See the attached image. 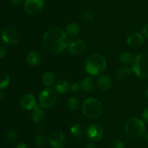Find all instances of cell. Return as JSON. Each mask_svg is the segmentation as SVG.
<instances>
[{
	"label": "cell",
	"mask_w": 148,
	"mask_h": 148,
	"mask_svg": "<svg viewBox=\"0 0 148 148\" xmlns=\"http://www.w3.org/2000/svg\"><path fill=\"white\" fill-rule=\"evenodd\" d=\"M104 134L103 128L98 123H92L86 130V136L90 141L97 142L101 140Z\"/></svg>",
	"instance_id": "cell-9"
},
{
	"label": "cell",
	"mask_w": 148,
	"mask_h": 148,
	"mask_svg": "<svg viewBox=\"0 0 148 148\" xmlns=\"http://www.w3.org/2000/svg\"><path fill=\"white\" fill-rule=\"evenodd\" d=\"M69 132L73 136L76 138H79L82 136L84 133V129L79 123H75L72 125L69 129Z\"/></svg>",
	"instance_id": "cell-22"
},
{
	"label": "cell",
	"mask_w": 148,
	"mask_h": 148,
	"mask_svg": "<svg viewBox=\"0 0 148 148\" xmlns=\"http://www.w3.org/2000/svg\"><path fill=\"white\" fill-rule=\"evenodd\" d=\"M145 140L148 142V131L145 133Z\"/></svg>",
	"instance_id": "cell-38"
},
{
	"label": "cell",
	"mask_w": 148,
	"mask_h": 148,
	"mask_svg": "<svg viewBox=\"0 0 148 148\" xmlns=\"http://www.w3.org/2000/svg\"><path fill=\"white\" fill-rule=\"evenodd\" d=\"M70 89L72 90L73 92H78L80 89V85L77 83H73V84L71 85Z\"/></svg>",
	"instance_id": "cell-30"
},
{
	"label": "cell",
	"mask_w": 148,
	"mask_h": 148,
	"mask_svg": "<svg viewBox=\"0 0 148 148\" xmlns=\"http://www.w3.org/2000/svg\"><path fill=\"white\" fill-rule=\"evenodd\" d=\"M23 0H10V2L13 4V5H20L22 4Z\"/></svg>",
	"instance_id": "cell-35"
},
{
	"label": "cell",
	"mask_w": 148,
	"mask_h": 148,
	"mask_svg": "<svg viewBox=\"0 0 148 148\" xmlns=\"http://www.w3.org/2000/svg\"><path fill=\"white\" fill-rule=\"evenodd\" d=\"M44 7L43 0H25L24 2V10L30 15H36L41 12Z\"/></svg>",
	"instance_id": "cell-8"
},
{
	"label": "cell",
	"mask_w": 148,
	"mask_h": 148,
	"mask_svg": "<svg viewBox=\"0 0 148 148\" xmlns=\"http://www.w3.org/2000/svg\"><path fill=\"white\" fill-rule=\"evenodd\" d=\"M31 118L36 123H41L46 118L44 110L40 104H37L33 110H32Z\"/></svg>",
	"instance_id": "cell-14"
},
{
	"label": "cell",
	"mask_w": 148,
	"mask_h": 148,
	"mask_svg": "<svg viewBox=\"0 0 148 148\" xmlns=\"http://www.w3.org/2000/svg\"><path fill=\"white\" fill-rule=\"evenodd\" d=\"M129 46L132 47H139L144 44V37L140 33H132L127 39Z\"/></svg>",
	"instance_id": "cell-13"
},
{
	"label": "cell",
	"mask_w": 148,
	"mask_h": 148,
	"mask_svg": "<svg viewBox=\"0 0 148 148\" xmlns=\"http://www.w3.org/2000/svg\"><path fill=\"white\" fill-rule=\"evenodd\" d=\"M82 17L84 21L87 22V23H89L91 22L94 18V13L92 10H87L83 12L82 15Z\"/></svg>",
	"instance_id": "cell-28"
},
{
	"label": "cell",
	"mask_w": 148,
	"mask_h": 148,
	"mask_svg": "<svg viewBox=\"0 0 148 148\" xmlns=\"http://www.w3.org/2000/svg\"><path fill=\"white\" fill-rule=\"evenodd\" d=\"M43 46L49 52L59 54L67 48V35L63 30L53 28L44 33L42 39Z\"/></svg>",
	"instance_id": "cell-1"
},
{
	"label": "cell",
	"mask_w": 148,
	"mask_h": 148,
	"mask_svg": "<svg viewBox=\"0 0 148 148\" xmlns=\"http://www.w3.org/2000/svg\"><path fill=\"white\" fill-rule=\"evenodd\" d=\"M111 148H124V143L119 139H115L111 143Z\"/></svg>",
	"instance_id": "cell-29"
},
{
	"label": "cell",
	"mask_w": 148,
	"mask_h": 148,
	"mask_svg": "<svg viewBox=\"0 0 148 148\" xmlns=\"http://www.w3.org/2000/svg\"><path fill=\"white\" fill-rule=\"evenodd\" d=\"M4 99V93L1 90H0V102L3 101Z\"/></svg>",
	"instance_id": "cell-37"
},
{
	"label": "cell",
	"mask_w": 148,
	"mask_h": 148,
	"mask_svg": "<svg viewBox=\"0 0 148 148\" xmlns=\"http://www.w3.org/2000/svg\"><path fill=\"white\" fill-rule=\"evenodd\" d=\"M106 67V59L100 54H92L85 60V69L91 75L95 76L103 73Z\"/></svg>",
	"instance_id": "cell-2"
},
{
	"label": "cell",
	"mask_w": 148,
	"mask_h": 148,
	"mask_svg": "<svg viewBox=\"0 0 148 148\" xmlns=\"http://www.w3.org/2000/svg\"><path fill=\"white\" fill-rule=\"evenodd\" d=\"M39 104L44 108H50L53 107L57 100L56 91L50 87L44 89L39 94Z\"/></svg>",
	"instance_id": "cell-6"
},
{
	"label": "cell",
	"mask_w": 148,
	"mask_h": 148,
	"mask_svg": "<svg viewBox=\"0 0 148 148\" xmlns=\"http://www.w3.org/2000/svg\"><path fill=\"white\" fill-rule=\"evenodd\" d=\"M66 104H67V107L69 110L75 111V110H77L79 108V100H78L77 97H71L67 100Z\"/></svg>",
	"instance_id": "cell-24"
},
{
	"label": "cell",
	"mask_w": 148,
	"mask_h": 148,
	"mask_svg": "<svg viewBox=\"0 0 148 148\" xmlns=\"http://www.w3.org/2000/svg\"><path fill=\"white\" fill-rule=\"evenodd\" d=\"M49 143L53 148H62L65 144V136L60 131H53L48 139Z\"/></svg>",
	"instance_id": "cell-11"
},
{
	"label": "cell",
	"mask_w": 148,
	"mask_h": 148,
	"mask_svg": "<svg viewBox=\"0 0 148 148\" xmlns=\"http://www.w3.org/2000/svg\"><path fill=\"white\" fill-rule=\"evenodd\" d=\"M143 118L145 123H148V107L145 108L143 113Z\"/></svg>",
	"instance_id": "cell-32"
},
{
	"label": "cell",
	"mask_w": 148,
	"mask_h": 148,
	"mask_svg": "<svg viewBox=\"0 0 148 148\" xmlns=\"http://www.w3.org/2000/svg\"><path fill=\"white\" fill-rule=\"evenodd\" d=\"M124 131L129 137L139 139L146 132L145 123L138 118H132L126 122Z\"/></svg>",
	"instance_id": "cell-4"
},
{
	"label": "cell",
	"mask_w": 148,
	"mask_h": 148,
	"mask_svg": "<svg viewBox=\"0 0 148 148\" xmlns=\"http://www.w3.org/2000/svg\"><path fill=\"white\" fill-rule=\"evenodd\" d=\"M98 86L103 91H107L111 88L113 84L112 78L106 74L101 75L97 81Z\"/></svg>",
	"instance_id": "cell-15"
},
{
	"label": "cell",
	"mask_w": 148,
	"mask_h": 148,
	"mask_svg": "<svg viewBox=\"0 0 148 148\" xmlns=\"http://www.w3.org/2000/svg\"><path fill=\"white\" fill-rule=\"evenodd\" d=\"M145 94H146V97H147V99H148V86H147V87L146 88V89H145Z\"/></svg>",
	"instance_id": "cell-39"
},
{
	"label": "cell",
	"mask_w": 148,
	"mask_h": 148,
	"mask_svg": "<svg viewBox=\"0 0 148 148\" xmlns=\"http://www.w3.org/2000/svg\"><path fill=\"white\" fill-rule=\"evenodd\" d=\"M6 139L10 142L14 143L18 139V135L14 130H10L6 133Z\"/></svg>",
	"instance_id": "cell-26"
},
{
	"label": "cell",
	"mask_w": 148,
	"mask_h": 148,
	"mask_svg": "<svg viewBox=\"0 0 148 148\" xmlns=\"http://www.w3.org/2000/svg\"><path fill=\"white\" fill-rule=\"evenodd\" d=\"M82 110L84 115L89 119H97L103 112V107L101 101L96 98L90 97L83 102Z\"/></svg>",
	"instance_id": "cell-3"
},
{
	"label": "cell",
	"mask_w": 148,
	"mask_h": 148,
	"mask_svg": "<svg viewBox=\"0 0 148 148\" xmlns=\"http://www.w3.org/2000/svg\"><path fill=\"white\" fill-rule=\"evenodd\" d=\"M7 55V49L4 46H0V58H4Z\"/></svg>",
	"instance_id": "cell-31"
},
{
	"label": "cell",
	"mask_w": 148,
	"mask_h": 148,
	"mask_svg": "<svg viewBox=\"0 0 148 148\" xmlns=\"http://www.w3.org/2000/svg\"><path fill=\"white\" fill-rule=\"evenodd\" d=\"M42 82L43 84L46 87H51V86L53 85L56 81V77L53 73L51 72V71H46L43 73L41 77Z\"/></svg>",
	"instance_id": "cell-19"
},
{
	"label": "cell",
	"mask_w": 148,
	"mask_h": 148,
	"mask_svg": "<svg viewBox=\"0 0 148 148\" xmlns=\"http://www.w3.org/2000/svg\"><path fill=\"white\" fill-rule=\"evenodd\" d=\"M20 105L22 109L25 110H31L37 105L36 97L31 94H25L22 96L20 99Z\"/></svg>",
	"instance_id": "cell-12"
},
{
	"label": "cell",
	"mask_w": 148,
	"mask_h": 148,
	"mask_svg": "<svg viewBox=\"0 0 148 148\" xmlns=\"http://www.w3.org/2000/svg\"><path fill=\"white\" fill-rule=\"evenodd\" d=\"M65 33L66 35L71 37L77 36L79 33V27L77 23H70L66 26L65 28Z\"/></svg>",
	"instance_id": "cell-21"
},
{
	"label": "cell",
	"mask_w": 148,
	"mask_h": 148,
	"mask_svg": "<svg viewBox=\"0 0 148 148\" xmlns=\"http://www.w3.org/2000/svg\"><path fill=\"white\" fill-rule=\"evenodd\" d=\"M86 148H98V147H97L96 145H94V144L90 143V144H88V145H87Z\"/></svg>",
	"instance_id": "cell-36"
},
{
	"label": "cell",
	"mask_w": 148,
	"mask_h": 148,
	"mask_svg": "<svg viewBox=\"0 0 148 148\" xmlns=\"http://www.w3.org/2000/svg\"><path fill=\"white\" fill-rule=\"evenodd\" d=\"M1 38L3 42L6 44L14 46L19 43L20 33L17 29L11 26H8L1 30Z\"/></svg>",
	"instance_id": "cell-7"
},
{
	"label": "cell",
	"mask_w": 148,
	"mask_h": 148,
	"mask_svg": "<svg viewBox=\"0 0 148 148\" xmlns=\"http://www.w3.org/2000/svg\"><path fill=\"white\" fill-rule=\"evenodd\" d=\"M35 145L38 147H43L47 142V138L44 135L39 134L35 138Z\"/></svg>",
	"instance_id": "cell-27"
},
{
	"label": "cell",
	"mask_w": 148,
	"mask_h": 148,
	"mask_svg": "<svg viewBox=\"0 0 148 148\" xmlns=\"http://www.w3.org/2000/svg\"><path fill=\"white\" fill-rule=\"evenodd\" d=\"M71 85L66 80H59L55 85L56 91L59 94H66L70 89Z\"/></svg>",
	"instance_id": "cell-20"
},
{
	"label": "cell",
	"mask_w": 148,
	"mask_h": 148,
	"mask_svg": "<svg viewBox=\"0 0 148 148\" xmlns=\"http://www.w3.org/2000/svg\"><path fill=\"white\" fill-rule=\"evenodd\" d=\"M10 75L4 72H0V89L6 88L10 84Z\"/></svg>",
	"instance_id": "cell-25"
},
{
	"label": "cell",
	"mask_w": 148,
	"mask_h": 148,
	"mask_svg": "<svg viewBox=\"0 0 148 148\" xmlns=\"http://www.w3.org/2000/svg\"><path fill=\"white\" fill-rule=\"evenodd\" d=\"M134 58V57H133V55L131 52L126 51L121 54L119 57V60L124 65H130L133 62Z\"/></svg>",
	"instance_id": "cell-23"
},
{
	"label": "cell",
	"mask_w": 148,
	"mask_h": 148,
	"mask_svg": "<svg viewBox=\"0 0 148 148\" xmlns=\"http://www.w3.org/2000/svg\"><path fill=\"white\" fill-rule=\"evenodd\" d=\"M26 61L31 66H37L40 63L41 57L38 52L36 51H31L26 56Z\"/></svg>",
	"instance_id": "cell-18"
},
{
	"label": "cell",
	"mask_w": 148,
	"mask_h": 148,
	"mask_svg": "<svg viewBox=\"0 0 148 148\" xmlns=\"http://www.w3.org/2000/svg\"><path fill=\"white\" fill-rule=\"evenodd\" d=\"M132 73V69L130 68V67H120L117 69L116 72V75L119 80L126 81L131 76Z\"/></svg>",
	"instance_id": "cell-17"
},
{
	"label": "cell",
	"mask_w": 148,
	"mask_h": 148,
	"mask_svg": "<svg viewBox=\"0 0 148 148\" xmlns=\"http://www.w3.org/2000/svg\"><path fill=\"white\" fill-rule=\"evenodd\" d=\"M68 52L73 56H79L85 53L86 50V44L81 39H74L68 43Z\"/></svg>",
	"instance_id": "cell-10"
},
{
	"label": "cell",
	"mask_w": 148,
	"mask_h": 148,
	"mask_svg": "<svg viewBox=\"0 0 148 148\" xmlns=\"http://www.w3.org/2000/svg\"><path fill=\"white\" fill-rule=\"evenodd\" d=\"M143 33L145 37H147L148 39V24L145 25L143 28Z\"/></svg>",
	"instance_id": "cell-34"
},
{
	"label": "cell",
	"mask_w": 148,
	"mask_h": 148,
	"mask_svg": "<svg viewBox=\"0 0 148 148\" xmlns=\"http://www.w3.org/2000/svg\"><path fill=\"white\" fill-rule=\"evenodd\" d=\"M132 71L142 78H148V54L141 53L134 57Z\"/></svg>",
	"instance_id": "cell-5"
},
{
	"label": "cell",
	"mask_w": 148,
	"mask_h": 148,
	"mask_svg": "<svg viewBox=\"0 0 148 148\" xmlns=\"http://www.w3.org/2000/svg\"><path fill=\"white\" fill-rule=\"evenodd\" d=\"M16 148H30V145L27 144L26 142H20L17 145Z\"/></svg>",
	"instance_id": "cell-33"
},
{
	"label": "cell",
	"mask_w": 148,
	"mask_h": 148,
	"mask_svg": "<svg viewBox=\"0 0 148 148\" xmlns=\"http://www.w3.org/2000/svg\"><path fill=\"white\" fill-rule=\"evenodd\" d=\"M95 86V81L92 77L87 76L85 77L81 81L80 88L81 89L85 92H90L92 91Z\"/></svg>",
	"instance_id": "cell-16"
}]
</instances>
